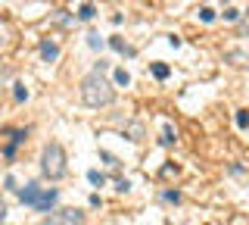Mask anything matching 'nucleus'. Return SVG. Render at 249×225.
I'll return each mask as SVG.
<instances>
[{
  "instance_id": "4468645a",
  "label": "nucleus",
  "mask_w": 249,
  "mask_h": 225,
  "mask_svg": "<svg viewBox=\"0 0 249 225\" xmlns=\"http://www.w3.org/2000/svg\"><path fill=\"white\" fill-rule=\"evenodd\" d=\"M237 125H240V128H249V113H246V110L237 113Z\"/></svg>"
},
{
  "instance_id": "dca6fc26",
  "label": "nucleus",
  "mask_w": 249,
  "mask_h": 225,
  "mask_svg": "<svg viewBox=\"0 0 249 225\" xmlns=\"http://www.w3.org/2000/svg\"><path fill=\"white\" fill-rule=\"evenodd\" d=\"M25 97H28V91L22 88V84H16V100H25Z\"/></svg>"
},
{
  "instance_id": "f3484780",
  "label": "nucleus",
  "mask_w": 249,
  "mask_h": 225,
  "mask_svg": "<svg viewBox=\"0 0 249 225\" xmlns=\"http://www.w3.org/2000/svg\"><path fill=\"white\" fill-rule=\"evenodd\" d=\"M224 19H228V22H237L240 13H237V10H228V13H224Z\"/></svg>"
},
{
  "instance_id": "2eb2a0df",
  "label": "nucleus",
  "mask_w": 249,
  "mask_h": 225,
  "mask_svg": "<svg viewBox=\"0 0 249 225\" xmlns=\"http://www.w3.org/2000/svg\"><path fill=\"white\" fill-rule=\"evenodd\" d=\"M199 19H202V22H212V19H215V10H209V6H202V10H199Z\"/></svg>"
},
{
  "instance_id": "39448f33",
  "label": "nucleus",
  "mask_w": 249,
  "mask_h": 225,
  "mask_svg": "<svg viewBox=\"0 0 249 225\" xmlns=\"http://www.w3.org/2000/svg\"><path fill=\"white\" fill-rule=\"evenodd\" d=\"M41 191H44V188H37V184L31 182V184H25V188L19 191V200H22V204H28V206H35L37 197H41Z\"/></svg>"
},
{
  "instance_id": "ddd939ff",
  "label": "nucleus",
  "mask_w": 249,
  "mask_h": 225,
  "mask_svg": "<svg viewBox=\"0 0 249 225\" xmlns=\"http://www.w3.org/2000/svg\"><path fill=\"white\" fill-rule=\"evenodd\" d=\"M115 82H119V84H131V75L124 72V69H115Z\"/></svg>"
},
{
  "instance_id": "9d476101",
  "label": "nucleus",
  "mask_w": 249,
  "mask_h": 225,
  "mask_svg": "<svg viewBox=\"0 0 249 225\" xmlns=\"http://www.w3.org/2000/svg\"><path fill=\"white\" fill-rule=\"evenodd\" d=\"M93 13H97V10H93V3H84L81 10H78V16H81V19H93Z\"/></svg>"
},
{
  "instance_id": "a211bd4d",
  "label": "nucleus",
  "mask_w": 249,
  "mask_h": 225,
  "mask_svg": "<svg viewBox=\"0 0 249 225\" xmlns=\"http://www.w3.org/2000/svg\"><path fill=\"white\" fill-rule=\"evenodd\" d=\"M243 35H249V10L243 13Z\"/></svg>"
},
{
  "instance_id": "1a4fd4ad",
  "label": "nucleus",
  "mask_w": 249,
  "mask_h": 225,
  "mask_svg": "<svg viewBox=\"0 0 249 225\" xmlns=\"http://www.w3.org/2000/svg\"><path fill=\"white\" fill-rule=\"evenodd\" d=\"M153 75L156 79H168V66L165 63H153Z\"/></svg>"
},
{
  "instance_id": "9b49d317",
  "label": "nucleus",
  "mask_w": 249,
  "mask_h": 225,
  "mask_svg": "<svg viewBox=\"0 0 249 225\" xmlns=\"http://www.w3.org/2000/svg\"><path fill=\"white\" fill-rule=\"evenodd\" d=\"M88 178H90V184H103V182H106V175H103V172H97V169H90Z\"/></svg>"
},
{
  "instance_id": "6e6552de",
  "label": "nucleus",
  "mask_w": 249,
  "mask_h": 225,
  "mask_svg": "<svg viewBox=\"0 0 249 225\" xmlns=\"http://www.w3.org/2000/svg\"><path fill=\"white\" fill-rule=\"evenodd\" d=\"M109 44H112V50H119V53H124V57H131V53H134V50L128 47V44L122 41V38H112V41H109Z\"/></svg>"
},
{
  "instance_id": "f257e3e1",
  "label": "nucleus",
  "mask_w": 249,
  "mask_h": 225,
  "mask_svg": "<svg viewBox=\"0 0 249 225\" xmlns=\"http://www.w3.org/2000/svg\"><path fill=\"white\" fill-rule=\"evenodd\" d=\"M106 63H97V69L88 75V79L81 82V100L93 110H100V106H109L115 100V88L106 82Z\"/></svg>"
},
{
  "instance_id": "f03ea898",
  "label": "nucleus",
  "mask_w": 249,
  "mask_h": 225,
  "mask_svg": "<svg viewBox=\"0 0 249 225\" xmlns=\"http://www.w3.org/2000/svg\"><path fill=\"white\" fill-rule=\"evenodd\" d=\"M41 172L50 178V182H59L62 175L69 172V166H66V150H62V144H47L44 150H41Z\"/></svg>"
},
{
  "instance_id": "423d86ee",
  "label": "nucleus",
  "mask_w": 249,
  "mask_h": 225,
  "mask_svg": "<svg viewBox=\"0 0 249 225\" xmlns=\"http://www.w3.org/2000/svg\"><path fill=\"white\" fill-rule=\"evenodd\" d=\"M56 197H59V191H56V188H44V191H41V197H37V204H35V209H50L53 204H56Z\"/></svg>"
},
{
  "instance_id": "f8f14e48",
  "label": "nucleus",
  "mask_w": 249,
  "mask_h": 225,
  "mask_svg": "<svg viewBox=\"0 0 249 225\" xmlns=\"http://www.w3.org/2000/svg\"><path fill=\"white\" fill-rule=\"evenodd\" d=\"M88 44L93 50H103V38H100V35H88Z\"/></svg>"
},
{
  "instance_id": "0eeeda50",
  "label": "nucleus",
  "mask_w": 249,
  "mask_h": 225,
  "mask_svg": "<svg viewBox=\"0 0 249 225\" xmlns=\"http://www.w3.org/2000/svg\"><path fill=\"white\" fill-rule=\"evenodd\" d=\"M41 57L47 60V63H50V60H56V57H59V47H56L53 41H44V44H41Z\"/></svg>"
},
{
  "instance_id": "7ed1b4c3",
  "label": "nucleus",
  "mask_w": 249,
  "mask_h": 225,
  "mask_svg": "<svg viewBox=\"0 0 249 225\" xmlns=\"http://www.w3.org/2000/svg\"><path fill=\"white\" fill-rule=\"evenodd\" d=\"M224 60L231 66H240V69H249V38H240L233 47L224 50Z\"/></svg>"
},
{
  "instance_id": "6ab92c4d",
  "label": "nucleus",
  "mask_w": 249,
  "mask_h": 225,
  "mask_svg": "<svg viewBox=\"0 0 249 225\" xmlns=\"http://www.w3.org/2000/svg\"><path fill=\"white\" fill-rule=\"evenodd\" d=\"M3 216H6V204H3V197H0V222H3Z\"/></svg>"
},
{
  "instance_id": "20e7f679",
  "label": "nucleus",
  "mask_w": 249,
  "mask_h": 225,
  "mask_svg": "<svg viewBox=\"0 0 249 225\" xmlns=\"http://www.w3.org/2000/svg\"><path fill=\"white\" fill-rule=\"evenodd\" d=\"M44 225H84V213L81 209H56Z\"/></svg>"
}]
</instances>
